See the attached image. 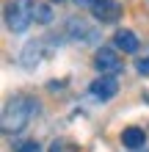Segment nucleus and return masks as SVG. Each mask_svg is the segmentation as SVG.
Listing matches in <instances>:
<instances>
[{"mask_svg": "<svg viewBox=\"0 0 149 152\" xmlns=\"http://www.w3.org/2000/svg\"><path fill=\"white\" fill-rule=\"evenodd\" d=\"M91 14H94V20H97V22L110 25V22H116L119 17H121V6L116 3V0H94Z\"/></svg>", "mask_w": 149, "mask_h": 152, "instance_id": "obj_7", "label": "nucleus"}, {"mask_svg": "<svg viewBox=\"0 0 149 152\" xmlns=\"http://www.w3.org/2000/svg\"><path fill=\"white\" fill-rule=\"evenodd\" d=\"M66 39H72L77 44H91L100 39V33L94 25H89L86 20H80V17H72V20L66 22Z\"/></svg>", "mask_w": 149, "mask_h": 152, "instance_id": "obj_4", "label": "nucleus"}, {"mask_svg": "<svg viewBox=\"0 0 149 152\" xmlns=\"http://www.w3.org/2000/svg\"><path fill=\"white\" fill-rule=\"evenodd\" d=\"M33 22L50 25V22H52V8H50L47 3H33Z\"/></svg>", "mask_w": 149, "mask_h": 152, "instance_id": "obj_10", "label": "nucleus"}, {"mask_svg": "<svg viewBox=\"0 0 149 152\" xmlns=\"http://www.w3.org/2000/svg\"><path fill=\"white\" fill-rule=\"evenodd\" d=\"M47 152H77V147L72 144V141H66V138H55Z\"/></svg>", "mask_w": 149, "mask_h": 152, "instance_id": "obj_11", "label": "nucleus"}, {"mask_svg": "<svg viewBox=\"0 0 149 152\" xmlns=\"http://www.w3.org/2000/svg\"><path fill=\"white\" fill-rule=\"evenodd\" d=\"M75 6H80V8H91L94 6V0H72Z\"/></svg>", "mask_w": 149, "mask_h": 152, "instance_id": "obj_14", "label": "nucleus"}, {"mask_svg": "<svg viewBox=\"0 0 149 152\" xmlns=\"http://www.w3.org/2000/svg\"><path fill=\"white\" fill-rule=\"evenodd\" d=\"M52 50H55V39H33V42H28V44L22 47L20 64H22L25 69H36L44 58L52 56Z\"/></svg>", "mask_w": 149, "mask_h": 152, "instance_id": "obj_3", "label": "nucleus"}, {"mask_svg": "<svg viewBox=\"0 0 149 152\" xmlns=\"http://www.w3.org/2000/svg\"><path fill=\"white\" fill-rule=\"evenodd\" d=\"M39 111V105L28 100V97H11L3 108V133L6 136H17L31 124L33 113Z\"/></svg>", "mask_w": 149, "mask_h": 152, "instance_id": "obj_1", "label": "nucleus"}, {"mask_svg": "<svg viewBox=\"0 0 149 152\" xmlns=\"http://www.w3.org/2000/svg\"><path fill=\"white\" fill-rule=\"evenodd\" d=\"M121 144L127 149H141L146 144V133L141 127H124L121 130Z\"/></svg>", "mask_w": 149, "mask_h": 152, "instance_id": "obj_9", "label": "nucleus"}, {"mask_svg": "<svg viewBox=\"0 0 149 152\" xmlns=\"http://www.w3.org/2000/svg\"><path fill=\"white\" fill-rule=\"evenodd\" d=\"M52 3H61V0H52Z\"/></svg>", "mask_w": 149, "mask_h": 152, "instance_id": "obj_15", "label": "nucleus"}, {"mask_svg": "<svg viewBox=\"0 0 149 152\" xmlns=\"http://www.w3.org/2000/svg\"><path fill=\"white\" fill-rule=\"evenodd\" d=\"M6 28L11 33H25L33 22V0H14L6 3Z\"/></svg>", "mask_w": 149, "mask_h": 152, "instance_id": "obj_2", "label": "nucleus"}, {"mask_svg": "<svg viewBox=\"0 0 149 152\" xmlns=\"http://www.w3.org/2000/svg\"><path fill=\"white\" fill-rule=\"evenodd\" d=\"M14 152H41V144H39V141H22V144H17V149Z\"/></svg>", "mask_w": 149, "mask_h": 152, "instance_id": "obj_12", "label": "nucleus"}, {"mask_svg": "<svg viewBox=\"0 0 149 152\" xmlns=\"http://www.w3.org/2000/svg\"><path fill=\"white\" fill-rule=\"evenodd\" d=\"M113 44H116V50L121 53H138V36L133 31H116V36H113Z\"/></svg>", "mask_w": 149, "mask_h": 152, "instance_id": "obj_8", "label": "nucleus"}, {"mask_svg": "<svg viewBox=\"0 0 149 152\" xmlns=\"http://www.w3.org/2000/svg\"><path fill=\"white\" fill-rule=\"evenodd\" d=\"M94 66H97L100 75H119L121 69H124L119 53L110 50V47H100V50H97V56H94Z\"/></svg>", "mask_w": 149, "mask_h": 152, "instance_id": "obj_5", "label": "nucleus"}, {"mask_svg": "<svg viewBox=\"0 0 149 152\" xmlns=\"http://www.w3.org/2000/svg\"><path fill=\"white\" fill-rule=\"evenodd\" d=\"M89 94L97 102H108V100H113V97L119 94V80L113 77V75H102V77H97L89 86Z\"/></svg>", "mask_w": 149, "mask_h": 152, "instance_id": "obj_6", "label": "nucleus"}, {"mask_svg": "<svg viewBox=\"0 0 149 152\" xmlns=\"http://www.w3.org/2000/svg\"><path fill=\"white\" fill-rule=\"evenodd\" d=\"M135 69H138V75H149V58H138Z\"/></svg>", "mask_w": 149, "mask_h": 152, "instance_id": "obj_13", "label": "nucleus"}]
</instances>
